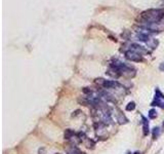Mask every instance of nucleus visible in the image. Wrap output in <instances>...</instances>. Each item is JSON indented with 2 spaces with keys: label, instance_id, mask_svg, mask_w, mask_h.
Returning <instances> with one entry per match:
<instances>
[{
  "label": "nucleus",
  "instance_id": "obj_1",
  "mask_svg": "<svg viewBox=\"0 0 164 154\" xmlns=\"http://www.w3.org/2000/svg\"><path fill=\"white\" fill-rule=\"evenodd\" d=\"M164 18L163 9H149L141 13L140 19L144 20L146 23H158Z\"/></svg>",
  "mask_w": 164,
  "mask_h": 154
},
{
  "label": "nucleus",
  "instance_id": "obj_2",
  "mask_svg": "<svg viewBox=\"0 0 164 154\" xmlns=\"http://www.w3.org/2000/svg\"><path fill=\"white\" fill-rule=\"evenodd\" d=\"M143 27L150 32H162L164 31V23H146Z\"/></svg>",
  "mask_w": 164,
  "mask_h": 154
},
{
  "label": "nucleus",
  "instance_id": "obj_3",
  "mask_svg": "<svg viewBox=\"0 0 164 154\" xmlns=\"http://www.w3.org/2000/svg\"><path fill=\"white\" fill-rule=\"evenodd\" d=\"M125 57L126 59H128L129 61H132V62H141L143 61V56L138 52H135L133 50H127L125 51Z\"/></svg>",
  "mask_w": 164,
  "mask_h": 154
},
{
  "label": "nucleus",
  "instance_id": "obj_4",
  "mask_svg": "<svg viewBox=\"0 0 164 154\" xmlns=\"http://www.w3.org/2000/svg\"><path fill=\"white\" fill-rule=\"evenodd\" d=\"M130 50H133L135 52H138V53H145V52H148V50L141 45H138L136 43H132V44H130Z\"/></svg>",
  "mask_w": 164,
  "mask_h": 154
},
{
  "label": "nucleus",
  "instance_id": "obj_5",
  "mask_svg": "<svg viewBox=\"0 0 164 154\" xmlns=\"http://www.w3.org/2000/svg\"><path fill=\"white\" fill-rule=\"evenodd\" d=\"M144 31H145V30H144ZM144 31L139 32V33H138V34H137L136 36H137L138 40H140V41H145V42H148L149 40H151V38H150V35H149V33H147V32H144Z\"/></svg>",
  "mask_w": 164,
  "mask_h": 154
},
{
  "label": "nucleus",
  "instance_id": "obj_6",
  "mask_svg": "<svg viewBox=\"0 0 164 154\" xmlns=\"http://www.w3.org/2000/svg\"><path fill=\"white\" fill-rule=\"evenodd\" d=\"M143 117V128H144V135L147 136L149 134V122L145 116H141Z\"/></svg>",
  "mask_w": 164,
  "mask_h": 154
},
{
  "label": "nucleus",
  "instance_id": "obj_7",
  "mask_svg": "<svg viewBox=\"0 0 164 154\" xmlns=\"http://www.w3.org/2000/svg\"><path fill=\"white\" fill-rule=\"evenodd\" d=\"M117 121H119V123H126L127 122V119L125 118V116L123 115V113L121 112H118V115H117Z\"/></svg>",
  "mask_w": 164,
  "mask_h": 154
},
{
  "label": "nucleus",
  "instance_id": "obj_8",
  "mask_svg": "<svg viewBox=\"0 0 164 154\" xmlns=\"http://www.w3.org/2000/svg\"><path fill=\"white\" fill-rule=\"evenodd\" d=\"M73 136H74V131L72 129H66V131H65V139L70 140L71 138H73Z\"/></svg>",
  "mask_w": 164,
  "mask_h": 154
},
{
  "label": "nucleus",
  "instance_id": "obj_9",
  "mask_svg": "<svg viewBox=\"0 0 164 154\" xmlns=\"http://www.w3.org/2000/svg\"><path fill=\"white\" fill-rule=\"evenodd\" d=\"M157 117V112H156V110L155 109H152L150 110V112H149V118L151 119H154Z\"/></svg>",
  "mask_w": 164,
  "mask_h": 154
},
{
  "label": "nucleus",
  "instance_id": "obj_10",
  "mask_svg": "<svg viewBox=\"0 0 164 154\" xmlns=\"http://www.w3.org/2000/svg\"><path fill=\"white\" fill-rule=\"evenodd\" d=\"M159 134H160V128L159 127H155L154 129H153V139H154V140L157 139Z\"/></svg>",
  "mask_w": 164,
  "mask_h": 154
},
{
  "label": "nucleus",
  "instance_id": "obj_11",
  "mask_svg": "<svg viewBox=\"0 0 164 154\" xmlns=\"http://www.w3.org/2000/svg\"><path fill=\"white\" fill-rule=\"evenodd\" d=\"M155 99L159 100V99H164V95L159 91V89H156V94H155Z\"/></svg>",
  "mask_w": 164,
  "mask_h": 154
},
{
  "label": "nucleus",
  "instance_id": "obj_12",
  "mask_svg": "<svg viewBox=\"0 0 164 154\" xmlns=\"http://www.w3.org/2000/svg\"><path fill=\"white\" fill-rule=\"evenodd\" d=\"M134 108H135V103L134 102H130L126 106V110H127V111H132V110H134Z\"/></svg>",
  "mask_w": 164,
  "mask_h": 154
},
{
  "label": "nucleus",
  "instance_id": "obj_13",
  "mask_svg": "<svg viewBox=\"0 0 164 154\" xmlns=\"http://www.w3.org/2000/svg\"><path fill=\"white\" fill-rule=\"evenodd\" d=\"M39 154H46L45 149H44V148H41V149H39Z\"/></svg>",
  "mask_w": 164,
  "mask_h": 154
},
{
  "label": "nucleus",
  "instance_id": "obj_14",
  "mask_svg": "<svg viewBox=\"0 0 164 154\" xmlns=\"http://www.w3.org/2000/svg\"><path fill=\"white\" fill-rule=\"evenodd\" d=\"M160 69H161V70H164V64H162V65L160 66Z\"/></svg>",
  "mask_w": 164,
  "mask_h": 154
},
{
  "label": "nucleus",
  "instance_id": "obj_15",
  "mask_svg": "<svg viewBox=\"0 0 164 154\" xmlns=\"http://www.w3.org/2000/svg\"><path fill=\"white\" fill-rule=\"evenodd\" d=\"M134 154H140V153H139V152H135Z\"/></svg>",
  "mask_w": 164,
  "mask_h": 154
},
{
  "label": "nucleus",
  "instance_id": "obj_16",
  "mask_svg": "<svg viewBox=\"0 0 164 154\" xmlns=\"http://www.w3.org/2000/svg\"><path fill=\"white\" fill-rule=\"evenodd\" d=\"M70 154H75V153H70Z\"/></svg>",
  "mask_w": 164,
  "mask_h": 154
}]
</instances>
